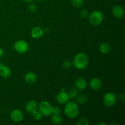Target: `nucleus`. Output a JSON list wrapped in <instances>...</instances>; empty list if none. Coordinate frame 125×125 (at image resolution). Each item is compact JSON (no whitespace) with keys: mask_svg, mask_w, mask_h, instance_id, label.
<instances>
[{"mask_svg":"<svg viewBox=\"0 0 125 125\" xmlns=\"http://www.w3.org/2000/svg\"><path fill=\"white\" fill-rule=\"evenodd\" d=\"M28 8H29V10L30 12H35L37 10V5L35 3H34L33 2H31L29 4Z\"/></svg>","mask_w":125,"mask_h":125,"instance_id":"obj_25","label":"nucleus"},{"mask_svg":"<svg viewBox=\"0 0 125 125\" xmlns=\"http://www.w3.org/2000/svg\"><path fill=\"white\" fill-rule=\"evenodd\" d=\"M75 87L78 90H84L87 86V83L86 79L83 78H79L77 79L75 81Z\"/></svg>","mask_w":125,"mask_h":125,"instance_id":"obj_14","label":"nucleus"},{"mask_svg":"<svg viewBox=\"0 0 125 125\" xmlns=\"http://www.w3.org/2000/svg\"><path fill=\"white\" fill-rule=\"evenodd\" d=\"M107 124L106 123H98V125H107Z\"/></svg>","mask_w":125,"mask_h":125,"instance_id":"obj_29","label":"nucleus"},{"mask_svg":"<svg viewBox=\"0 0 125 125\" xmlns=\"http://www.w3.org/2000/svg\"><path fill=\"white\" fill-rule=\"evenodd\" d=\"M89 63L88 56L84 52L77 54L73 59V65L78 70H84L87 67Z\"/></svg>","mask_w":125,"mask_h":125,"instance_id":"obj_1","label":"nucleus"},{"mask_svg":"<svg viewBox=\"0 0 125 125\" xmlns=\"http://www.w3.org/2000/svg\"><path fill=\"white\" fill-rule=\"evenodd\" d=\"M104 19L103 14L99 10H95L89 15V20L90 24L93 26H98L103 22Z\"/></svg>","mask_w":125,"mask_h":125,"instance_id":"obj_3","label":"nucleus"},{"mask_svg":"<svg viewBox=\"0 0 125 125\" xmlns=\"http://www.w3.org/2000/svg\"><path fill=\"white\" fill-rule=\"evenodd\" d=\"M38 1H39V2H44V1H45L46 0H37Z\"/></svg>","mask_w":125,"mask_h":125,"instance_id":"obj_30","label":"nucleus"},{"mask_svg":"<svg viewBox=\"0 0 125 125\" xmlns=\"http://www.w3.org/2000/svg\"><path fill=\"white\" fill-rule=\"evenodd\" d=\"M72 65L73 64H72V63L70 61H68V60H67V61H63V63H62V66L63 68H64V69L65 70H68L72 68Z\"/></svg>","mask_w":125,"mask_h":125,"instance_id":"obj_22","label":"nucleus"},{"mask_svg":"<svg viewBox=\"0 0 125 125\" xmlns=\"http://www.w3.org/2000/svg\"><path fill=\"white\" fill-rule=\"evenodd\" d=\"M3 54H4L3 50H2V49L0 47V57H2V56H3Z\"/></svg>","mask_w":125,"mask_h":125,"instance_id":"obj_27","label":"nucleus"},{"mask_svg":"<svg viewBox=\"0 0 125 125\" xmlns=\"http://www.w3.org/2000/svg\"><path fill=\"white\" fill-rule=\"evenodd\" d=\"M51 121L56 125H60L63 122V117L61 114H52L51 116Z\"/></svg>","mask_w":125,"mask_h":125,"instance_id":"obj_17","label":"nucleus"},{"mask_svg":"<svg viewBox=\"0 0 125 125\" xmlns=\"http://www.w3.org/2000/svg\"><path fill=\"white\" fill-rule=\"evenodd\" d=\"M72 4L74 8H81L84 4V0H71Z\"/></svg>","mask_w":125,"mask_h":125,"instance_id":"obj_19","label":"nucleus"},{"mask_svg":"<svg viewBox=\"0 0 125 125\" xmlns=\"http://www.w3.org/2000/svg\"><path fill=\"white\" fill-rule=\"evenodd\" d=\"M23 1H24L25 2H33L34 0H23Z\"/></svg>","mask_w":125,"mask_h":125,"instance_id":"obj_28","label":"nucleus"},{"mask_svg":"<svg viewBox=\"0 0 125 125\" xmlns=\"http://www.w3.org/2000/svg\"><path fill=\"white\" fill-rule=\"evenodd\" d=\"M10 74V69L6 65L0 63V76L3 78H8Z\"/></svg>","mask_w":125,"mask_h":125,"instance_id":"obj_13","label":"nucleus"},{"mask_svg":"<svg viewBox=\"0 0 125 125\" xmlns=\"http://www.w3.org/2000/svg\"><path fill=\"white\" fill-rule=\"evenodd\" d=\"M78 125H89V121L85 118H81L77 122Z\"/></svg>","mask_w":125,"mask_h":125,"instance_id":"obj_23","label":"nucleus"},{"mask_svg":"<svg viewBox=\"0 0 125 125\" xmlns=\"http://www.w3.org/2000/svg\"><path fill=\"white\" fill-rule=\"evenodd\" d=\"M89 12L86 9H82L80 11V17H81L83 19H85V18H87L89 17Z\"/></svg>","mask_w":125,"mask_h":125,"instance_id":"obj_24","label":"nucleus"},{"mask_svg":"<svg viewBox=\"0 0 125 125\" xmlns=\"http://www.w3.org/2000/svg\"><path fill=\"white\" fill-rule=\"evenodd\" d=\"M99 50L101 53L104 54H107L111 50V45L107 43H103L99 46Z\"/></svg>","mask_w":125,"mask_h":125,"instance_id":"obj_16","label":"nucleus"},{"mask_svg":"<svg viewBox=\"0 0 125 125\" xmlns=\"http://www.w3.org/2000/svg\"><path fill=\"white\" fill-rule=\"evenodd\" d=\"M38 109L45 117H49L52 114V106L47 101H43L38 106Z\"/></svg>","mask_w":125,"mask_h":125,"instance_id":"obj_4","label":"nucleus"},{"mask_svg":"<svg viewBox=\"0 0 125 125\" xmlns=\"http://www.w3.org/2000/svg\"><path fill=\"white\" fill-rule=\"evenodd\" d=\"M32 117L34 118V119L36 121H40L41 120L42 118L43 117V115L42 114L41 112L39 111H36L35 112H34V113L32 114Z\"/></svg>","mask_w":125,"mask_h":125,"instance_id":"obj_21","label":"nucleus"},{"mask_svg":"<svg viewBox=\"0 0 125 125\" xmlns=\"http://www.w3.org/2000/svg\"><path fill=\"white\" fill-rule=\"evenodd\" d=\"M61 109L59 106H52V114H61Z\"/></svg>","mask_w":125,"mask_h":125,"instance_id":"obj_26","label":"nucleus"},{"mask_svg":"<svg viewBox=\"0 0 125 125\" xmlns=\"http://www.w3.org/2000/svg\"><path fill=\"white\" fill-rule=\"evenodd\" d=\"M117 103V97L112 92H108L105 94L103 98V103L107 107H112Z\"/></svg>","mask_w":125,"mask_h":125,"instance_id":"obj_6","label":"nucleus"},{"mask_svg":"<svg viewBox=\"0 0 125 125\" xmlns=\"http://www.w3.org/2000/svg\"><path fill=\"white\" fill-rule=\"evenodd\" d=\"M13 48L17 52L20 54H24L28 52L29 50V45L23 40H19L15 42L13 45Z\"/></svg>","mask_w":125,"mask_h":125,"instance_id":"obj_5","label":"nucleus"},{"mask_svg":"<svg viewBox=\"0 0 125 125\" xmlns=\"http://www.w3.org/2000/svg\"><path fill=\"white\" fill-rule=\"evenodd\" d=\"M76 101L77 103H78L79 104H85L88 101L87 95H85V94H81V95H78V96L76 97Z\"/></svg>","mask_w":125,"mask_h":125,"instance_id":"obj_18","label":"nucleus"},{"mask_svg":"<svg viewBox=\"0 0 125 125\" xmlns=\"http://www.w3.org/2000/svg\"><path fill=\"white\" fill-rule=\"evenodd\" d=\"M67 94H68L70 99H72V100H73V99L76 98V97L78 96V89H71V90H69V92H68Z\"/></svg>","mask_w":125,"mask_h":125,"instance_id":"obj_20","label":"nucleus"},{"mask_svg":"<svg viewBox=\"0 0 125 125\" xmlns=\"http://www.w3.org/2000/svg\"><path fill=\"white\" fill-rule=\"evenodd\" d=\"M25 109L27 112L32 114L34 112L37 111L38 105L35 100H29L25 106Z\"/></svg>","mask_w":125,"mask_h":125,"instance_id":"obj_9","label":"nucleus"},{"mask_svg":"<svg viewBox=\"0 0 125 125\" xmlns=\"http://www.w3.org/2000/svg\"><path fill=\"white\" fill-rule=\"evenodd\" d=\"M10 118L15 123H20L24 118V114L23 111L18 109L13 110L10 113Z\"/></svg>","mask_w":125,"mask_h":125,"instance_id":"obj_7","label":"nucleus"},{"mask_svg":"<svg viewBox=\"0 0 125 125\" xmlns=\"http://www.w3.org/2000/svg\"><path fill=\"white\" fill-rule=\"evenodd\" d=\"M64 114L68 118L74 119L76 118L79 113L78 106L73 101H68L65 104L64 107Z\"/></svg>","mask_w":125,"mask_h":125,"instance_id":"obj_2","label":"nucleus"},{"mask_svg":"<svg viewBox=\"0 0 125 125\" xmlns=\"http://www.w3.org/2000/svg\"><path fill=\"white\" fill-rule=\"evenodd\" d=\"M112 11L113 15L117 18H122L125 15L124 9L120 6H114Z\"/></svg>","mask_w":125,"mask_h":125,"instance_id":"obj_11","label":"nucleus"},{"mask_svg":"<svg viewBox=\"0 0 125 125\" xmlns=\"http://www.w3.org/2000/svg\"><path fill=\"white\" fill-rule=\"evenodd\" d=\"M56 100L57 103L59 104H65L67 102L69 101L70 98L68 94L64 90H61V91L56 96Z\"/></svg>","mask_w":125,"mask_h":125,"instance_id":"obj_8","label":"nucleus"},{"mask_svg":"<svg viewBox=\"0 0 125 125\" xmlns=\"http://www.w3.org/2000/svg\"><path fill=\"white\" fill-rule=\"evenodd\" d=\"M102 85V81L99 78H94L90 81V87L95 91H97L101 89Z\"/></svg>","mask_w":125,"mask_h":125,"instance_id":"obj_10","label":"nucleus"},{"mask_svg":"<svg viewBox=\"0 0 125 125\" xmlns=\"http://www.w3.org/2000/svg\"><path fill=\"white\" fill-rule=\"evenodd\" d=\"M44 31L42 29V28L40 26H35L31 29V36L34 39H40V37H42L43 35Z\"/></svg>","mask_w":125,"mask_h":125,"instance_id":"obj_12","label":"nucleus"},{"mask_svg":"<svg viewBox=\"0 0 125 125\" xmlns=\"http://www.w3.org/2000/svg\"><path fill=\"white\" fill-rule=\"evenodd\" d=\"M24 81L28 84H33L37 81V76L33 72H29L24 76Z\"/></svg>","mask_w":125,"mask_h":125,"instance_id":"obj_15","label":"nucleus"}]
</instances>
